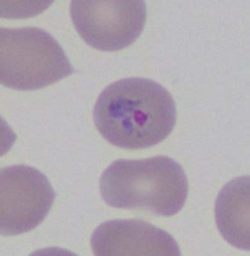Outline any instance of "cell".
<instances>
[{"mask_svg":"<svg viewBox=\"0 0 250 256\" xmlns=\"http://www.w3.org/2000/svg\"><path fill=\"white\" fill-rule=\"evenodd\" d=\"M176 105L165 88L144 78L115 82L99 95L94 121L104 139L127 150L151 148L175 126Z\"/></svg>","mask_w":250,"mask_h":256,"instance_id":"obj_1","label":"cell"},{"mask_svg":"<svg viewBox=\"0 0 250 256\" xmlns=\"http://www.w3.org/2000/svg\"><path fill=\"white\" fill-rule=\"evenodd\" d=\"M99 186L109 206L167 217L180 212L188 193L183 168L165 156L116 160L103 172Z\"/></svg>","mask_w":250,"mask_h":256,"instance_id":"obj_2","label":"cell"},{"mask_svg":"<svg viewBox=\"0 0 250 256\" xmlns=\"http://www.w3.org/2000/svg\"><path fill=\"white\" fill-rule=\"evenodd\" d=\"M75 72L57 40L38 28L0 30V82L20 91L50 86Z\"/></svg>","mask_w":250,"mask_h":256,"instance_id":"obj_3","label":"cell"},{"mask_svg":"<svg viewBox=\"0 0 250 256\" xmlns=\"http://www.w3.org/2000/svg\"><path fill=\"white\" fill-rule=\"evenodd\" d=\"M70 14L86 44L114 52L129 47L141 34L146 21L144 1H72Z\"/></svg>","mask_w":250,"mask_h":256,"instance_id":"obj_4","label":"cell"},{"mask_svg":"<svg viewBox=\"0 0 250 256\" xmlns=\"http://www.w3.org/2000/svg\"><path fill=\"white\" fill-rule=\"evenodd\" d=\"M56 194L50 180L29 166L15 165L0 172V230L14 236L35 229L47 216Z\"/></svg>","mask_w":250,"mask_h":256,"instance_id":"obj_5","label":"cell"},{"mask_svg":"<svg viewBox=\"0 0 250 256\" xmlns=\"http://www.w3.org/2000/svg\"><path fill=\"white\" fill-rule=\"evenodd\" d=\"M91 246L99 256H181L168 232L141 220L104 222L92 234Z\"/></svg>","mask_w":250,"mask_h":256,"instance_id":"obj_6","label":"cell"},{"mask_svg":"<svg viewBox=\"0 0 250 256\" xmlns=\"http://www.w3.org/2000/svg\"><path fill=\"white\" fill-rule=\"evenodd\" d=\"M215 219L223 238L233 246L249 250V178L231 180L218 194Z\"/></svg>","mask_w":250,"mask_h":256,"instance_id":"obj_7","label":"cell"}]
</instances>
